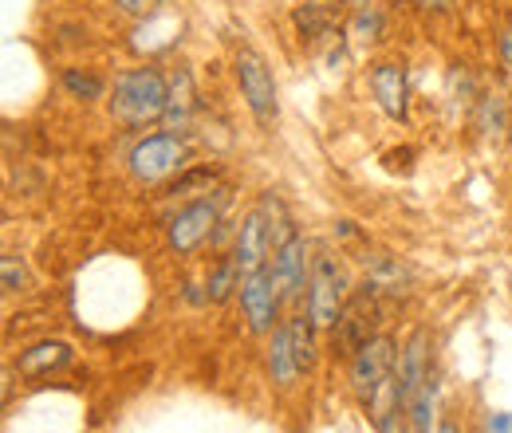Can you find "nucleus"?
Instances as JSON below:
<instances>
[{
  "mask_svg": "<svg viewBox=\"0 0 512 433\" xmlns=\"http://www.w3.org/2000/svg\"><path fill=\"white\" fill-rule=\"evenodd\" d=\"M166 99H170L166 79L154 67H134V71H123L115 79L111 111H115L119 123L142 126V123H154L158 115H166Z\"/></svg>",
  "mask_w": 512,
  "mask_h": 433,
  "instance_id": "nucleus-1",
  "label": "nucleus"
},
{
  "mask_svg": "<svg viewBox=\"0 0 512 433\" xmlns=\"http://www.w3.org/2000/svg\"><path fill=\"white\" fill-rule=\"evenodd\" d=\"M383 311L386 308L383 300H379V288L375 284H367L359 296H351L343 304V311H339L335 327H331V351L339 359H355V351L375 339V327L383 323Z\"/></svg>",
  "mask_w": 512,
  "mask_h": 433,
  "instance_id": "nucleus-2",
  "label": "nucleus"
},
{
  "mask_svg": "<svg viewBox=\"0 0 512 433\" xmlns=\"http://www.w3.org/2000/svg\"><path fill=\"white\" fill-rule=\"evenodd\" d=\"M182 162H186V146H182V138H174V134H150V138H142V142L130 150V174H134V182H142V186H154V182L170 178Z\"/></svg>",
  "mask_w": 512,
  "mask_h": 433,
  "instance_id": "nucleus-3",
  "label": "nucleus"
},
{
  "mask_svg": "<svg viewBox=\"0 0 512 433\" xmlns=\"http://www.w3.org/2000/svg\"><path fill=\"white\" fill-rule=\"evenodd\" d=\"M237 83H241V95H245V103H249V111L256 115V123L268 126L276 119V79H272V71H268V63L264 56H256L253 48H241L237 52Z\"/></svg>",
  "mask_w": 512,
  "mask_h": 433,
  "instance_id": "nucleus-4",
  "label": "nucleus"
},
{
  "mask_svg": "<svg viewBox=\"0 0 512 433\" xmlns=\"http://www.w3.org/2000/svg\"><path fill=\"white\" fill-rule=\"evenodd\" d=\"M343 288H347V280H343L335 256H327V252L316 256L312 280H308V315L316 327H335V319L343 311Z\"/></svg>",
  "mask_w": 512,
  "mask_h": 433,
  "instance_id": "nucleus-5",
  "label": "nucleus"
},
{
  "mask_svg": "<svg viewBox=\"0 0 512 433\" xmlns=\"http://www.w3.org/2000/svg\"><path fill=\"white\" fill-rule=\"evenodd\" d=\"M390 371H394V343L375 335L371 343H363L351 359V390L363 398V402H375L379 390L390 382Z\"/></svg>",
  "mask_w": 512,
  "mask_h": 433,
  "instance_id": "nucleus-6",
  "label": "nucleus"
},
{
  "mask_svg": "<svg viewBox=\"0 0 512 433\" xmlns=\"http://www.w3.org/2000/svg\"><path fill=\"white\" fill-rule=\"evenodd\" d=\"M276 272L272 268H256L253 276L241 280V308L245 319L256 335H268L272 331V319H276V304H280V292H276Z\"/></svg>",
  "mask_w": 512,
  "mask_h": 433,
  "instance_id": "nucleus-7",
  "label": "nucleus"
},
{
  "mask_svg": "<svg viewBox=\"0 0 512 433\" xmlns=\"http://www.w3.org/2000/svg\"><path fill=\"white\" fill-rule=\"evenodd\" d=\"M213 225H217V205L193 201V205H186V209L170 221V248H174L178 256H186V252H193V248L213 233Z\"/></svg>",
  "mask_w": 512,
  "mask_h": 433,
  "instance_id": "nucleus-8",
  "label": "nucleus"
},
{
  "mask_svg": "<svg viewBox=\"0 0 512 433\" xmlns=\"http://www.w3.org/2000/svg\"><path fill=\"white\" fill-rule=\"evenodd\" d=\"M272 272H276V284H280V296H300L304 284L312 280V268H308V245L304 237H292L276 248V260H272Z\"/></svg>",
  "mask_w": 512,
  "mask_h": 433,
  "instance_id": "nucleus-9",
  "label": "nucleus"
},
{
  "mask_svg": "<svg viewBox=\"0 0 512 433\" xmlns=\"http://www.w3.org/2000/svg\"><path fill=\"white\" fill-rule=\"evenodd\" d=\"M272 252V241H268V229H264V217L260 213H249L241 233H237V248H233V264L245 276H253L256 268H264V256Z\"/></svg>",
  "mask_w": 512,
  "mask_h": 433,
  "instance_id": "nucleus-10",
  "label": "nucleus"
},
{
  "mask_svg": "<svg viewBox=\"0 0 512 433\" xmlns=\"http://www.w3.org/2000/svg\"><path fill=\"white\" fill-rule=\"evenodd\" d=\"M422 382H426V335L418 331V335L406 343L398 374H394V394H398V406H402V410L414 402V394L422 390Z\"/></svg>",
  "mask_w": 512,
  "mask_h": 433,
  "instance_id": "nucleus-11",
  "label": "nucleus"
},
{
  "mask_svg": "<svg viewBox=\"0 0 512 433\" xmlns=\"http://www.w3.org/2000/svg\"><path fill=\"white\" fill-rule=\"evenodd\" d=\"M371 87H375V99H379V107H383L390 119H406L410 91H406V71L398 63H379L371 71Z\"/></svg>",
  "mask_w": 512,
  "mask_h": 433,
  "instance_id": "nucleus-12",
  "label": "nucleus"
},
{
  "mask_svg": "<svg viewBox=\"0 0 512 433\" xmlns=\"http://www.w3.org/2000/svg\"><path fill=\"white\" fill-rule=\"evenodd\" d=\"M268 374L276 386H292L300 378V359H296V347H292V335L288 327H280L272 335V347H268Z\"/></svg>",
  "mask_w": 512,
  "mask_h": 433,
  "instance_id": "nucleus-13",
  "label": "nucleus"
},
{
  "mask_svg": "<svg viewBox=\"0 0 512 433\" xmlns=\"http://www.w3.org/2000/svg\"><path fill=\"white\" fill-rule=\"evenodd\" d=\"M67 359H71V347L60 339H48V343H36L32 351L20 355V374H48L60 371Z\"/></svg>",
  "mask_w": 512,
  "mask_h": 433,
  "instance_id": "nucleus-14",
  "label": "nucleus"
},
{
  "mask_svg": "<svg viewBox=\"0 0 512 433\" xmlns=\"http://www.w3.org/2000/svg\"><path fill=\"white\" fill-rule=\"evenodd\" d=\"M193 115V79L190 71H178L174 83H170V99H166V123L174 130H186Z\"/></svg>",
  "mask_w": 512,
  "mask_h": 433,
  "instance_id": "nucleus-15",
  "label": "nucleus"
},
{
  "mask_svg": "<svg viewBox=\"0 0 512 433\" xmlns=\"http://www.w3.org/2000/svg\"><path fill=\"white\" fill-rule=\"evenodd\" d=\"M288 335H292L300 371H308V367L316 363V323H312V315H296V319H288Z\"/></svg>",
  "mask_w": 512,
  "mask_h": 433,
  "instance_id": "nucleus-16",
  "label": "nucleus"
},
{
  "mask_svg": "<svg viewBox=\"0 0 512 433\" xmlns=\"http://www.w3.org/2000/svg\"><path fill=\"white\" fill-rule=\"evenodd\" d=\"M481 130L489 138H501L509 130V99L505 95H485V103H481Z\"/></svg>",
  "mask_w": 512,
  "mask_h": 433,
  "instance_id": "nucleus-17",
  "label": "nucleus"
},
{
  "mask_svg": "<svg viewBox=\"0 0 512 433\" xmlns=\"http://www.w3.org/2000/svg\"><path fill=\"white\" fill-rule=\"evenodd\" d=\"M296 32H300V40L316 44L320 36H327V12H323L320 4H304V8H296Z\"/></svg>",
  "mask_w": 512,
  "mask_h": 433,
  "instance_id": "nucleus-18",
  "label": "nucleus"
},
{
  "mask_svg": "<svg viewBox=\"0 0 512 433\" xmlns=\"http://www.w3.org/2000/svg\"><path fill=\"white\" fill-rule=\"evenodd\" d=\"M233 288H241V272H237V264H233V256H229V260H221V264H217V272L209 276V300H213V304H221Z\"/></svg>",
  "mask_w": 512,
  "mask_h": 433,
  "instance_id": "nucleus-19",
  "label": "nucleus"
},
{
  "mask_svg": "<svg viewBox=\"0 0 512 433\" xmlns=\"http://www.w3.org/2000/svg\"><path fill=\"white\" fill-rule=\"evenodd\" d=\"M64 87L75 95V99H99V95H103V79L91 75V71H79V67H67Z\"/></svg>",
  "mask_w": 512,
  "mask_h": 433,
  "instance_id": "nucleus-20",
  "label": "nucleus"
},
{
  "mask_svg": "<svg viewBox=\"0 0 512 433\" xmlns=\"http://www.w3.org/2000/svg\"><path fill=\"white\" fill-rule=\"evenodd\" d=\"M406 410H410V426H414V433H430V410H434V382H430V378L422 382V390L414 394V402H410Z\"/></svg>",
  "mask_w": 512,
  "mask_h": 433,
  "instance_id": "nucleus-21",
  "label": "nucleus"
},
{
  "mask_svg": "<svg viewBox=\"0 0 512 433\" xmlns=\"http://www.w3.org/2000/svg\"><path fill=\"white\" fill-rule=\"evenodd\" d=\"M379 28H383V16H379L375 8H363V12H359V20H355V32H359L363 40H375V32H379Z\"/></svg>",
  "mask_w": 512,
  "mask_h": 433,
  "instance_id": "nucleus-22",
  "label": "nucleus"
},
{
  "mask_svg": "<svg viewBox=\"0 0 512 433\" xmlns=\"http://www.w3.org/2000/svg\"><path fill=\"white\" fill-rule=\"evenodd\" d=\"M24 284V272L16 268V256H4V292H16Z\"/></svg>",
  "mask_w": 512,
  "mask_h": 433,
  "instance_id": "nucleus-23",
  "label": "nucleus"
},
{
  "mask_svg": "<svg viewBox=\"0 0 512 433\" xmlns=\"http://www.w3.org/2000/svg\"><path fill=\"white\" fill-rule=\"evenodd\" d=\"M123 12H130V16H146V12H154L158 8V0H115Z\"/></svg>",
  "mask_w": 512,
  "mask_h": 433,
  "instance_id": "nucleus-24",
  "label": "nucleus"
},
{
  "mask_svg": "<svg viewBox=\"0 0 512 433\" xmlns=\"http://www.w3.org/2000/svg\"><path fill=\"white\" fill-rule=\"evenodd\" d=\"M489 430H493V433H512V418H509V414H493Z\"/></svg>",
  "mask_w": 512,
  "mask_h": 433,
  "instance_id": "nucleus-25",
  "label": "nucleus"
},
{
  "mask_svg": "<svg viewBox=\"0 0 512 433\" xmlns=\"http://www.w3.org/2000/svg\"><path fill=\"white\" fill-rule=\"evenodd\" d=\"M501 52H505V67L512 71V24L505 28V36H501Z\"/></svg>",
  "mask_w": 512,
  "mask_h": 433,
  "instance_id": "nucleus-26",
  "label": "nucleus"
},
{
  "mask_svg": "<svg viewBox=\"0 0 512 433\" xmlns=\"http://www.w3.org/2000/svg\"><path fill=\"white\" fill-rule=\"evenodd\" d=\"M426 12H449L453 8V0H418Z\"/></svg>",
  "mask_w": 512,
  "mask_h": 433,
  "instance_id": "nucleus-27",
  "label": "nucleus"
},
{
  "mask_svg": "<svg viewBox=\"0 0 512 433\" xmlns=\"http://www.w3.org/2000/svg\"><path fill=\"white\" fill-rule=\"evenodd\" d=\"M347 4H351L355 12H363V8H371V0H347Z\"/></svg>",
  "mask_w": 512,
  "mask_h": 433,
  "instance_id": "nucleus-28",
  "label": "nucleus"
},
{
  "mask_svg": "<svg viewBox=\"0 0 512 433\" xmlns=\"http://www.w3.org/2000/svg\"><path fill=\"white\" fill-rule=\"evenodd\" d=\"M438 433H461V430H457L453 422H442V426H438Z\"/></svg>",
  "mask_w": 512,
  "mask_h": 433,
  "instance_id": "nucleus-29",
  "label": "nucleus"
}]
</instances>
